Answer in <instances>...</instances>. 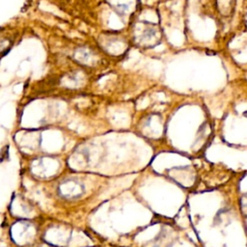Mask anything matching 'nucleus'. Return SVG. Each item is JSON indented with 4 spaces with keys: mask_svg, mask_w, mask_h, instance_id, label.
Here are the masks:
<instances>
[{
    "mask_svg": "<svg viewBox=\"0 0 247 247\" xmlns=\"http://www.w3.org/2000/svg\"><path fill=\"white\" fill-rule=\"evenodd\" d=\"M8 156H9V146H5V148L2 150L1 153H0V162L7 159Z\"/></svg>",
    "mask_w": 247,
    "mask_h": 247,
    "instance_id": "f257e3e1",
    "label": "nucleus"
}]
</instances>
